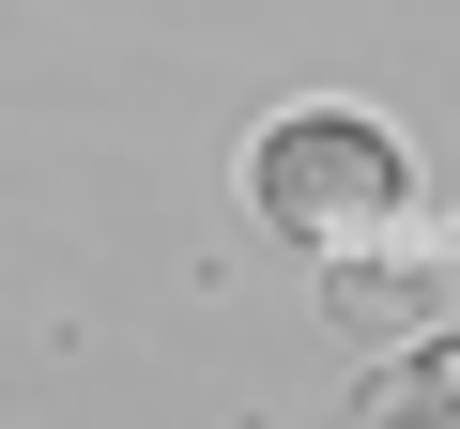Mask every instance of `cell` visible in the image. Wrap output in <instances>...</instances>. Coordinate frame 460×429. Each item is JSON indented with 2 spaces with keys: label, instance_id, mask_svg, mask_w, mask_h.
I'll use <instances>...</instances> for the list:
<instances>
[{
  "label": "cell",
  "instance_id": "cell-2",
  "mask_svg": "<svg viewBox=\"0 0 460 429\" xmlns=\"http://www.w3.org/2000/svg\"><path fill=\"white\" fill-rule=\"evenodd\" d=\"M353 429H460V322L384 337V353H368V383H353Z\"/></svg>",
  "mask_w": 460,
  "mask_h": 429
},
{
  "label": "cell",
  "instance_id": "cell-1",
  "mask_svg": "<svg viewBox=\"0 0 460 429\" xmlns=\"http://www.w3.org/2000/svg\"><path fill=\"white\" fill-rule=\"evenodd\" d=\"M246 214H261L292 261H323L338 292L384 276V261H460V214H414V153H399V123L353 108V92L261 108V138H246Z\"/></svg>",
  "mask_w": 460,
  "mask_h": 429
}]
</instances>
